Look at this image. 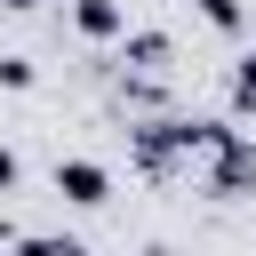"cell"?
I'll use <instances>...</instances> for the list:
<instances>
[{"mask_svg": "<svg viewBox=\"0 0 256 256\" xmlns=\"http://www.w3.org/2000/svg\"><path fill=\"white\" fill-rule=\"evenodd\" d=\"M56 192H64L72 208H104V200H112V168L72 152V160H56Z\"/></svg>", "mask_w": 256, "mask_h": 256, "instance_id": "7a4b0ae2", "label": "cell"}, {"mask_svg": "<svg viewBox=\"0 0 256 256\" xmlns=\"http://www.w3.org/2000/svg\"><path fill=\"white\" fill-rule=\"evenodd\" d=\"M200 24H216V32H240V24H248V0H200Z\"/></svg>", "mask_w": 256, "mask_h": 256, "instance_id": "8992f818", "label": "cell"}, {"mask_svg": "<svg viewBox=\"0 0 256 256\" xmlns=\"http://www.w3.org/2000/svg\"><path fill=\"white\" fill-rule=\"evenodd\" d=\"M72 32L80 40H120L128 32V8L120 0H72Z\"/></svg>", "mask_w": 256, "mask_h": 256, "instance_id": "277c9868", "label": "cell"}, {"mask_svg": "<svg viewBox=\"0 0 256 256\" xmlns=\"http://www.w3.org/2000/svg\"><path fill=\"white\" fill-rule=\"evenodd\" d=\"M120 64H136V72H168V32H120Z\"/></svg>", "mask_w": 256, "mask_h": 256, "instance_id": "5b68a950", "label": "cell"}, {"mask_svg": "<svg viewBox=\"0 0 256 256\" xmlns=\"http://www.w3.org/2000/svg\"><path fill=\"white\" fill-rule=\"evenodd\" d=\"M0 8H40V0H0Z\"/></svg>", "mask_w": 256, "mask_h": 256, "instance_id": "30bf717a", "label": "cell"}, {"mask_svg": "<svg viewBox=\"0 0 256 256\" xmlns=\"http://www.w3.org/2000/svg\"><path fill=\"white\" fill-rule=\"evenodd\" d=\"M200 160H208V192H224V200H248V192H256V144H248L240 128H224Z\"/></svg>", "mask_w": 256, "mask_h": 256, "instance_id": "6da1fadb", "label": "cell"}, {"mask_svg": "<svg viewBox=\"0 0 256 256\" xmlns=\"http://www.w3.org/2000/svg\"><path fill=\"white\" fill-rule=\"evenodd\" d=\"M232 104H240V112H248V104H256V48H248V56H240V64H232Z\"/></svg>", "mask_w": 256, "mask_h": 256, "instance_id": "52a82bcc", "label": "cell"}, {"mask_svg": "<svg viewBox=\"0 0 256 256\" xmlns=\"http://www.w3.org/2000/svg\"><path fill=\"white\" fill-rule=\"evenodd\" d=\"M16 176H24V160H16L8 144H0V192H16Z\"/></svg>", "mask_w": 256, "mask_h": 256, "instance_id": "9c48e42d", "label": "cell"}, {"mask_svg": "<svg viewBox=\"0 0 256 256\" xmlns=\"http://www.w3.org/2000/svg\"><path fill=\"white\" fill-rule=\"evenodd\" d=\"M128 152H136L144 176H176V160H184L176 136H168V120H136V128H128Z\"/></svg>", "mask_w": 256, "mask_h": 256, "instance_id": "3957f363", "label": "cell"}, {"mask_svg": "<svg viewBox=\"0 0 256 256\" xmlns=\"http://www.w3.org/2000/svg\"><path fill=\"white\" fill-rule=\"evenodd\" d=\"M40 72H32V56H0V88H32Z\"/></svg>", "mask_w": 256, "mask_h": 256, "instance_id": "ba28073f", "label": "cell"}]
</instances>
